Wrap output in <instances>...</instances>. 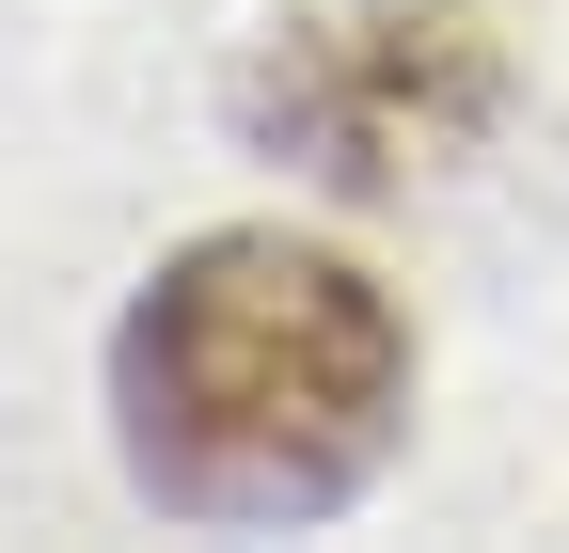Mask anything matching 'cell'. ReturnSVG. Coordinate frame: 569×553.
<instances>
[{
    "instance_id": "6da1fadb",
    "label": "cell",
    "mask_w": 569,
    "mask_h": 553,
    "mask_svg": "<svg viewBox=\"0 0 569 553\" xmlns=\"http://www.w3.org/2000/svg\"><path fill=\"white\" fill-rule=\"evenodd\" d=\"M111 428L159 522H206V537L332 522L411 428V316L332 238L222 222L127 301Z\"/></svg>"
},
{
    "instance_id": "7a4b0ae2",
    "label": "cell",
    "mask_w": 569,
    "mask_h": 553,
    "mask_svg": "<svg viewBox=\"0 0 569 553\" xmlns=\"http://www.w3.org/2000/svg\"><path fill=\"white\" fill-rule=\"evenodd\" d=\"M507 127V32L475 0H301L238 63V143L317 190L459 174Z\"/></svg>"
}]
</instances>
